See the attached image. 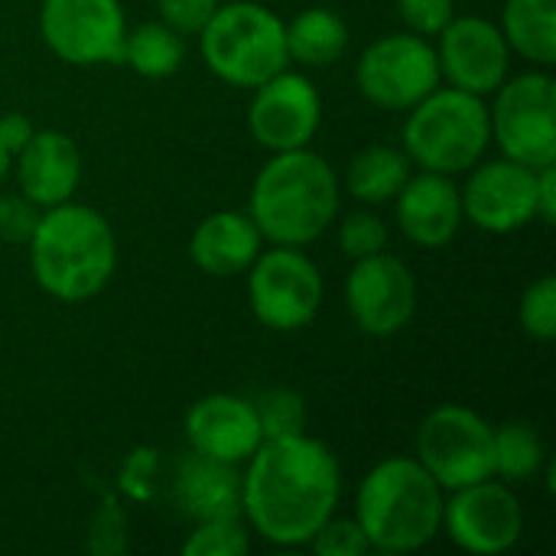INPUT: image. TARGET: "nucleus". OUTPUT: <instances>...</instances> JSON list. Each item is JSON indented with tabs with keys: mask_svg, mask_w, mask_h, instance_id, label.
Returning <instances> with one entry per match:
<instances>
[{
	"mask_svg": "<svg viewBox=\"0 0 556 556\" xmlns=\"http://www.w3.org/2000/svg\"><path fill=\"white\" fill-rule=\"evenodd\" d=\"M241 515L248 531L277 547H306L336 515L342 472L336 453L306 433L264 440L244 463Z\"/></svg>",
	"mask_w": 556,
	"mask_h": 556,
	"instance_id": "f257e3e1",
	"label": "nucleus"
},
{
	"mask_svg": "<svg viewBox=\"0 0 556 556\" xmlns=\"http://www.w3.org/2000/svg\"><path fill=\"white\" fill-rule=\"evenodd\" d=\"M29 248L36 283L59 303H85L98 296L117 267V238L111 222L78 202L42 208Z\"/></svg>",
	"mask_w": 556,
	"mask_h": 556,
	"instance_id": "f03ea898",
	"label": "nucleus"
},
{
	"mask_svg": "<svg viewBox=\"0 0 556 556\" xmlns=\"http://www.w3.org/2000/svg\"><path fill=\"white\" fill-rule=\"evenodd\" d=\"M339 176L309 147L274 153L251 186L248 215L270 244H313L339 218Z\"/></svg>",
	"mask_w": 556,
	"mask_h": 556,
	"instance_id": "7ed1b4c3",
	"label": "nucleus"
},
{
	"mask_svg": "<svg viewBox=\"0 0 556 556\" xmlns=\"http://www.w3.org/2000/svg\"><path fill=\"white\" fill-rule=\"evenodd\" d=\"M443 498L446 492L417 463V456H391L362 479L355 521L371 551L414 554L440 534Z\"/></svg>",
	"mask_w": 556,
	"mask_h": 556,
	"instance_id": "20e7f679",
	"label": "nucleus"
},
{
	"mask_svg": "<svg viewBox=\"0 0 556 556\" xmlns=\"http://www.w3.org/2000/svg\"><path fill=\"white\" fill-rule=\"evenodd\" d=\"M492 143L489 104L463 88H433L407 111L404 153L430 173H469Z\"/></svg>",
	"mask_w": 556,
	"mask_h": 556,
	"instance_id": "39448f33",
	"label": "nucleus"
},
{
	"mask_svg": "<svg viewBox=\"0 0 556 556\" xmlns=\"http://www.w3.org/2000/svg\"><path fill=\"white\" fill-rule=\"evenodd\" d=\"M199 52L212 75L238 88H257L290 65L283 20L254 0L218 7L199 29Z\"/></svg>",
	"mask_w": 556,
	"mask_h": 556,
	"instance_id": "423d86ee",
	"label": "nucleus"
},
{
	"mask_svg": "<svg viewBox=\"0 0 556 556\" xmlns=\"http://www.w3.org/2000/svg\"><path fill=\"white\" fill-rule=\"evenodd\" d=\"M417 463L443 492L495 476V427L466 404L430 410L417 430Z\"/></svg>",
	"mask_w": 556,
	"mask_h": 556,
	"instance_id": "0eeeda50",
	"label": "nucleus"
},
{
	"mask_svg": "<svg viewBox=\"0 0 556 556\" xmlns=\"http://www.w3.org/2000/svg\"><path fill=\"white\" fill-rule=\"evenodd\" d=\"M489 108L492 140L531 169L556 163V81L547 68L505 78Z\"/></svg>",
	"mask_w": 556,
	"mask_h": 556,
	"instance_id": "6e6552de",
	"label": "nucleus"
},
{
	"mask_svg": "<svg viewBox=\"0 0 556 556\" xmlns=\"http://www.w3.org/2000/svg\"><path fill=\"white\" fill-rule=\"evenodd\" d=\"M323 296V274L300 248L274 244L248 267L251 313L274 332H300L316 323Z\"/></svg>",
	"mask_w": 556,
	"mask_h": 556,
	"instance_id": "1a4fd4ad",
	"label": "nucleus"
},
{
	"mask_svg": "<svg viewBox=\"0 0 556 556\" xmlns=\"http://www.w3.org/2000/svg\"><path fill=\"white\" fill-rule=\"evenodd\" d=\"M440 78L437 46L410 29L375 39L355 62V85L362 98L381 111H410L440 88Z\"/></svg>",
	"mask_w": 556,
	"mask_h": 556,
	"instance_id": "9d476101",
	"label": "nucleus"
},
{
	"mask_svg": "<svg viewBox=\"0 0 556 556\" xmlns=\"http://www.w3.org/2000/svg\"><path fill=\"white\" fill-rule=\"evenodd\" d=\"M440 531L450 541L476 556H498L511 551L525 534V508L508 482L482 479L463 489H453L443 498V525Z\"/></svg>",
	"mask_w": 556,
	"mask_h": 556,
	"instance_id": "9b49d317",
	"label": "nucleus"
},
{
	"mask_svg": "<svg viewBox=\"0 0 556 556\" xmlns=\"http://www.w3.org/2000/svg\"><path fill=\"white\" fill-rule=\"evenodd\" d=\"M39 33L68 65L121 62L127 20L121 0H42Z\"/></svg>",
	"mask_w": 556,
	"mask_h": 556,
	"instance_id": "f8f14e48",
	"label": "nucleus"
},
{
	"mask_svg": "<svg viewBox=\"0 0 556 556\" xmlns=\"http://www.w3.org/2000/svg\"><path fill=\"white\" fill-rule=\"evenodd\" d=\"M345 306L352 323L365 336L391 339L407 329L417 313V280L401 257L378 251L355 261V267L349 270Z\"/></svg>",
	"mask_w": 556,
	"mask_h": 556,
	"instance_id": "ddd939ff",
	"label": "nucleus"
},
{
	"mask_svg": "<svg viewBox=\"0 0 556 556\" xmlns=\"http://www.w3.org/2000/svg\"><path fill=\"white\" fill-rule=\"evenodd\" d=\"M323 124V98L313 78L303 72H277L264 85L254 88L251 108H248V127L251 137L270 150H300L309 147Z\"/></svg>",
	"mask_w": 556,
	"mask_h": 556,
	"instance_id": "4468645a",
	"label": "nucleus"
},
{
	"mask_svg": "<svg viewBox=\"0 0 556 556\" xmlns=\"http://www.w3.org/2000/svg\"><path fill=\"white\" fill-rule=\"evenodd\" d=\"M459 195L466 222L489 235H511L538 218V169L508 156L476 163Z\"/></svg>",
	"mask_w": 556,
	"mask_h": 556,
	"instance_id": "2eb2a0df",
	"label": "nucleus"
},
{
	"mask_svg": "<svg viewBox=\"0 0 556 556\" xmlns=\"http://www.w3.org/2000/svg\"><path fill=\"white\" fill-rule=\"evenodd\" d=\"M440 75L479 98L492 94L511 68V46L498 23L485 16H453L437 36Z\"/></svg>",
	"mask_w": 556,
	"mask_h": 556,
	"instance_id": "dca6fc26",
	"label": "nucleus"
},
{
	"mask_svg": "<svg viewBox=\"0 0 556 556\" xmlns=\"http://www.w3.org/2000/svg\"><path fill=\"white\" fill-rule=\"evenodd\" d=\"M186 440L192 453L241 466L254 456V450L264 443L261 420L254 410V401H244L238 394H205L186 410Z\"/></svg>",
	"mask_w": 556,
	"mask_h": 556,
	"instance_id": "f3484780",
	"label": "nucleus"
},
{
	"mask_svg": "<svg viewBox=\"0 0 556 556\" xmlns=\"http://www.w3.org/2000/svg\"><path fill=\"white\" fill-rule=\"evenodd\" d=\"M394 199L401 235L417 248H446L466 222L459 186L443 173L420 169L417 176H407Z\"/></svg>",
	"mask_w": 556,
	"mask_h": 556,
	"instance_id": "a211bd4d",
	"label": "nucleus"
},
{
	"mask_svg": "<svg viewBox=\"0 0 556 556\" xmlns=\"http://www.w3.org/2000/svg\"><path fill=\"white\" fill-rule=\"evenodd\" d=\"M13 163H16L13 169H16L20 192L39 208L62 205L78 192L81 150L62 130H52V127L33 130V137L13 156Z\"/></svg>",
	"mask_w": 556,
	"mask_h": 556,
	"instance_id": "6ab92c4d",
	"label": "nucleus"
},
{
	"mask_svg": "<svg viewBox=\"0 0 556 556\" xmlns=\"http://www.w3.org/2000/svg\"><path fill=\"white\" fill-rule=\"evenodd\" d=\"M261 244L264 238L248 212L222 208L195 225L189 257L208 277H238L257 261Z\"/></svg>",
	"mask_w": 556,
	"mask_h": 556,
	"instance_id": "aec40b11",
	"label": "nucleus"
},
{
	"mask_svg": "<svg viewBox=\"0 0 556 556\" xmlns=\"http://www.w3.org/2000/svg\"><path fill=\"white\" fill-rule=\"evenodd\" d=\"M176 505L192 521L241 518V476L238 466L189 453L176 469Z\"/></svg>",
	"mask_w": 556,
	"mask_h": 556,
	"instance_id": "412c9836",
	"label": "nucleus"
},
{
	"mask_svg": "<svg viewBox=\"0 0 556 556\" xmlns=\"http://www.w3.org/2000/svg\"><path fill=\"white\" fill-rule=\"evenodd\" d=\"M287 33V55L303 68H329L349 49V23L329 7H306L290 23Z\"/></svg>",
	"mask_w": 556,
	"mask_h": 556,
	"instance_id": "4be33fe9",
	"label": "nucleus"
},
{
	"mask_svg": "<svg viewBox=\"0 0 556 556\" xmlns=\"http://www.w3.org/2000/svg\"><path fill=\"white\" fill-rule=\"evenodd\" d=\"M502 33L518 55L541 68H554L556 0H505Z\"/></svg>",
	"mask_w": 556,
	"mask_h": 556,
	"instance_id": "5701e85b",
	"label": "nucleus"
},
{
	"mask_svg": "<svg viewBox=\"0 0 556 556\" xmlns=\"http://www.w3.org/2000/svg\"><path fill=\"white\" fill-rule=\"evenodd\" d=\"M407 176H410V160L404 150H397L391 143H368L352 156L345 186L358 202L381 205L401 192Z\"/></svg>",
	"mask_w": 556,
	"mask_h": 556,
	"instance_id": "b1692460",
	"label": "nucleus"
},
{
	"mask_svg": "<svg viewBox=\"0 0 556 556\" xmlns=\"http://www.w3.org/2000/svg\"><path fill=\"white\" fill-rule=\"evenodd\" d=\"M121 62L130 65L143 78H169L186 62L182 33H176L163 20L140 23L137 29H127L124 49H121Z\"/></svg>",
	"mask_w": 556,
	"mask_h": 556,
	"instance_id": "393cba45",
	"label": "nucleus"
},
{
	"mask_svg": "<svg viewBox=\"0 0 556 556\" xmlns=\"http://www.w3.org/2000/svg\"><path fill=\"white\" fill-rule=\"evenodd\" d=\"M544 466H547V450L531 424L511 420L495 427V479L531 482Z\"/></svg>",
	"mask_w": 556,
	"mask_h": 556,
	"instance_id": "a878e982",
	"label": "nucleus"
},
{
	"mask_svg": "<svg viewBox=\"0 0 556 556\" xmlns=\"http://www.w3.org/2000/svg\"><path fill=\"white\" fill-rule=\"evenodd\" d=\"M248 551H251V538L241 518L195 521V528L182 541V556H244Z\"/></svg>",
	"mask_w": 556,
	"mask_h": 556,
	"instance_id": "bb28decb",
	"label": "nucleus"
},
{
	"mask_svg": "<svg viewBox=\"0 0 556 556\" xmlns=\"http://www.w3.org/2000/svg\"><path fill=\"white\" fill-rule=\"evenodd\" d=\"M254 410H257L264 440H280V437L306 433V404L290 388H270V391H264L254 401Z\"/></svg>",
	"mask_w": 556,
	"mask_h": 556,
	"instance_id": "cd10ccee",
	"label": "nucleus"
},
{
	"mask_svg": "<svg viewBox=\"0 0 556 556\" xmlns=\"http://www.w3.org/2000/svg\"><path fill=\"white\" fill-rule=\"evenodd\" d=\"M518 323L521 332L534 342H554L556 336V277L534 280L518 303Z\"/></svg>",
	"mask_w": 556,
	"mask_h": 556,
	"instance_id": "c85d7f7f",
	"label": "nucleus"
},
{
	"mask_svg": "<svg viewBox=\"0 0 556 556\" xmlns=\"http://www.w3.org/2000/svg\"><path fill=\"white\" fill-rule=\"evenodd\" d=\"M339 248L352 261H362V257H371L378 251H388V225L375 212H368V208L349 212L339 222Z\"/></svg>",
	"mask_w": 556,
	"mask_h": 556,
	"instance_id": "c756f323",
	"label": "nucleus"
},
{
	"mask_svg": "<svg viewBox=\"0 0 556 556\" xmlns=\"http://www.w3.org/2000/svg\"><path fill=\"white\" fill-rule=\"evenodd\" d=\"M306 547H313L316 556H362L371 551L358 521L355 518H336V515L313 534V541Z\"/></svg>",
	"mask_w": 556,
	"mask_h": 556,
	"instance_id": "7c9ffc66",
	"label": "nucleus"
},
{
	"mask_svg": "<svg viewBox=\"0 0 556 556\" xmlns=\"http://www.w3.org/2000/svg\"><path fill=\"white\" fill-rule=\"evenodd\" d=\"M397 16L410 33L430 39L456 16V0H397Z\"/></svg>",
	"mask_w": 556,
	"mask_h": 556,
	"instance_id": "2f4dec72",
	"label": "nucleus"
},
{
	"mask_svg": "<svg viewBox=\"0 0 556 556\" xmlns=\"http://www.w3.org/2000/svg\"><path fill=\"white\" fill-rule=\"evenodd\" d=\"M42 208L33 205L23 192L0 195V241L7 244H26L36 231Z\"/></svg>",
	"mask_w": 556,
	"mask_h": 556,
	"instance_id": "473e14b6",
	"label": "nucleus"
},
{
	"mask_svg": "<svg viewBox=\"0 0 556 556\" xmlns=\"http://www.w3.org/2000/svg\"><path fill=\"white\" fill-rule=\"evenodd\" d=\"M218 7H222L218 0H156L160 20L182 36H189V33L199 36V29L212 20V13Z\"/></svg>",
	"mask_w": 556,
	"mask_h": 556,
	"instance_id": "72a5a7b5",
	"label": "nucleus"
},
{
	"mask_svg": "<svg viewBox=\"0 0 556 556\" xmlns=\"http://www.w3.org/2000/svg\"><path fill=\"white\" fill-rule=\"evenodd\" d=\"M33 121L26 117V114H20V111H13V114H3L0 117V147L10 153V160L23 150V143L33 137Z\"/></svg>",
	"mask_w": 556,
	"mask_h": 556,
	"instance_id": "f704fd0d",
	"label": "nucleus"
},
{
	"mask_svg": "<svg viewBox=\"0 0 556 556\" xmlns=\"http://www.w3.org/2000/svg\"><path fill=\"white\" fill-rule=\"evenodd\" d=\"M538 218L544 225L556 222V163L538 169Z\"/></svg>",
	"mask_w": 556,
	"mask_h": 556,
	"instance_id": "c9c22d12",
	"label": "nucleus"
},
{
	"mask_svg": "<svg viewBox=\"0 0 556 556\" xmlns=\"http://www.w3.org/2000/svg\"><path fill=\"white\" fill-rule=\"evenodd\" d=\"M7 173H10V153L0 147V182L7 179Z\"/></svg>",
	"mask_w": 556,
	"mask_h": 556,
	"instance_id": "e433bc0d",
	"label": "nucleus"
}]
</instances>
